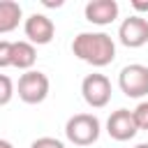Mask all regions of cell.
<instances>
[{
    "label": "cell",
    "mask_w": 148,
    "mask_h": 148,
    "mask_svg": "<svg viewBox=\"0 0 148 148\" xmlns=\"http://www.w3.org/2000/svg\"><path fill=\"white\" fill-rule=\"evenodd\" d=\"M72 53L92 67H106L116 58V42L106 32H79L72 42Z\"/></svg>",
    "instance_id": "1"
},
{
    "label": "cell",
    "mask_w": 148,
    "mask_h": 148,
    "mask_svg": "<svg viewBox=\"0 0 148 148\" xmlns=\"http://www.w3.org/2000/svg\"><path fill=\"white\" fill-rule=\"evenodd\" d=\"M99 120L92 113H74L65 125V136L74 146H92L99 139Z\"/></svg>",
    "instance_id": "2"
},
{
    "label": "cell",
    "mask_w": 148,
    "mask_h": 148,
    "mask_svg": "<svg viewBox=\"0 0 148 148\" xmlns=\"http://www.w3.org/2000/svg\"><path fill=\"white\" fill-rule=\"evenodd\" d=\"M49 88H51L49 76L39 69H30L18 76L16 92H18V99L25 104H42L49 97Z\"/></svg>",
    "instance_id": "3"
},
{
    "label": "cell",
    "mask_w": 148,
    "mask_h": 148,
    "mask_svg": "<svg viewBox=\"0 0 148 148\" xmlns=\"http://www.w3.org/2000/svg\"><path fill=\"white\" fill-rule=\"evenodd\" d=\"M118 86L127 97H134V99L148 95V67L139 62L125 65L118 74Z\"/></svg>",
    "instance_id": "4"
},
{
    "label": "cell",
    "mask_w": 148,
    "mask_h": 148,
    "mask_svg": "<svg viewBox=\"0 0 148 148\" xmlns=\"http://www.w3.org/2000/svg\"><path fill=\"white\" fill-rule=\"evenodd\" d=\"M81 95L88 106L104 109L111 102V81L104 74H88L81 81Z\"/></svg>",
    "instance_id": "5"
},
{
    "label": "cell",
    "mask_w": 148,
    "mask_h": 148,
    "mask_svg": "<svg viewBox=\"0 0 148 148\" xmlns=\"http://www.w3.org/2000/svg\"><path fill=\"white\" fill-rule=\"evenodd\" d=\"M118 39L123 46L127 49H139L148 42V18L134 14V16H127L120 28H118Z\"/></svg>",
    "instance_id": "6"
},
{
    "label": "cell",
    "mask_w": 148,
    "mask_h": 148,
    "mask_svg": "<svg viewBox=\"0 0 148 148\" xmlns=\"http://www.w3.org/2000/svg\"><path fill=\"white\" fill-rule=\"evenodd\" d=\"M23 32H25V37H28L30 44L44 46V44H49V42L53 39L56 25H53V21H51L46 14H37V12H35V14H30V16L25 18Z\"/></svg>",
    "instance_id": "7"
},
{
    "label": "cell",
    "mask_w": 148,
    "mask_h": 148,
    "mask_svg": "<svg viewBox=\"0 0 148 148\" xmlns=\"http://www.w3.org/2000/svg\"><path fill=\"white\" fill-rule=\"evenodd\" d=\"M106 132L111 139L116 141H130L134 139V134L139 132L136 123H134V113L130 109H118L106 118Z\"/></svg>",
    "instance_id": "8"
},
{
    "label": "cell",
    "mask_w": 148,
    "mask_h": 148,
    "mask_svg": "<svg viewBox=\"0 0 148 148\" xmlns=\"http://www.w3.org/2000/svg\"><path fill=\"white\" fill-rule=\"evenodd\" d=\"M118 12H120V7H118L116 0H90L86 5V9H83L86 21H90L95 25H109V23H113L118 18Z\"/></svg>",
    "instance_id": "9"
},
{
    "label": "cell",
    "mask_w": 148,
    "mask_h": 148,
    "mask_svg": "<svg viewBox=\"0 0 148 148\" xmlns=\"http://www.w3.org/2000/svg\"><path fill=\"white\" fill-rule=\"evenodd\" d=\"M37 60V49L35 44H30L28 39H18L12 44V67L16 69H23V72H30L32 65Z\"/></svg>",
    "instance_id": "10"
},
{
    "label": "cell",
    "mask_w": 148,
    "mask_h": 148,
    "mask_svg": "<svg viewBox=\"0 0 148 148\" xmlns=\"http://www.w3.org/2000/svg\"><path fill=\"white\" fill-rule=\"evenodd\" d=\"M23 9L14 0H0V35H7L18 28Z\"/></svg>",
    "instance_id": "11"
},
{
    "label": "cell",
    "mask_w": 148,
    "mask_h": 148,
    "mask_svg": "<svg viewBox=\"0 0 148 148\" xmlns=\"http://www.w3.org/2000/svg\"><path fill=\"white\" fill-rule=\"evenodd\" d=\"M12 97H14V83L7 74H0V106L9 104Z\"/></svg>",
    "instance_id": "12"
},
{
    "label": "cell",
    "mask_w": 148,
    "mask_h": 148,
    "mask_svg": "<svg viewBox=\"0 0 148 148\" xmlns=\"http://www.w3.org/2000/svg\"><path fill=\"white\" fill-rule=\"evenodd\" d=\"M132 113H134V123H136V127L143 130V132H148V102H139L136 109H134Z\"/></svg>",
    "instance_id": "13"
},
{
    "label": "cell",
    "mask_w": 148,
    "mask_h": 148,
    "mask_svg": "<svg viewBox=\"0 0 148 148\" xmlns=\"http://www.w3.org/2000/svg\"><path fill=\"white\" fill-rule=\"evenodd\" d=\"M12 44H14V42L0 39V69L12 67Z\"/></svg>",
    "instance_id": "14"
},
{
    "label": "cell",
    "mask_w": 148,
    "mask_h": 148,
    "mask_svg": "<svg viewBox=\"0 0 148 148\" xmlns=\"http://www.w3.org/2000/svg\"><path fill=\"white\" fill-rule=\"evenodd\" d=\"M30 148H65V143L60 139H53V136H39L30 143Z\"/></svg>",
    "instance_id": "15"
},
{
    "label": "cell",
    "mask_w": 148,
    "mask_h": 148,
    "mask_svg": "<svg viewBox=\"0 0 148 148\" xmlns=\"http://www.w3.org/2000/svg\"><path fill=\"white\" fill-rule=\"evenodd\" d=\"M132 7L136 12H148V0H132Z\"/></svg>",
    "instance_id": "16"
},
{
    "label": "cell",
    "mask_w": 148,
    "mask_h": 148,
    "mask_svg": "<svg viewBox=\"0 0 148 148\" xmlns=\"http://www.w3.org/2000/svg\"><path fill=\"white\" fill-rule=\"evenodd\" d=\"M0 148H14L9 141H5V139H0Z\"/></svg>",
    "instance_id": "17"
},
{
    "label": "cell",
    "mask_w": 148,
    "mask_h": 148,
    "mask_svg": "<svg viewBox=\"0 0 148 148\" xmlns=\"http://www.w3.org/2000/svg\"><path fill=\"white\" fill-rule=\"evenodd\" d=\"M134 148H148V143H139V146H134Z\"/></svg>",
    "instance_id": "18"
}]
</instances>
